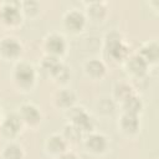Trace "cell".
I'll return each mask as SVG.
<instances>
[{
  "mask_svg": "<svg viewBox=\"0 0 159 159\" xmlns=\"http://www.w3.org/2000/svg\"><path fill=\"white\" fill-rule=\"evenodd\" d=\"M68 76H70V72H68V68L65 66V65H60V67L57 68V71L55 72V75H53V77L56 78V80H58V81H62V82H65L67 78H68Z\"/></svg>",
  "mask_w": 159,
  "mask_h": 159,
  "instance_id": "23",
  "label": "cell"
},
{
  "mask_svg": "<svg viewBox=\"0 0 159 159\" xmlns=\"http://www.w3.org/2000/svg\"><path fill=\"white\" fill-rule=\"evenodd\" d=\"M21 128V118L17 114H9L1 123V132L6 137H14Z\"/></svg>",
  "mask_w": 159,
  "mask_h": 159,
  "instance_id": "9",
  "label": "cell"
},
{
  "mask_svg": "<svg viewBox=\"0 0 159 159\" xmlns=\"http://www.w3.org/2000/svg\"><path fill=\"white\" fill-rule=\"evenodd\" d=\"M22 155H24V153H22L21 147L15 143L7 144L2 152L4 159H22Z\"/></svg>",
  "mask_w": 159,
  "mask_h": 159,
  "instance_id": "18",
  "label": "cell"
},
{
  "mask_svg": "<svg viewBox=\"0 0 159 159\" xmlns=\"http://www.w3.org/2000/svg\"><path fill=\"white\" fill-rule=\"evenodd\" d=\"M20 118L27 124H37L41 119V114L34 104H24L20 108Z\"/></svg>",
  "mask_w": 159,
  "mask_h": 159,
  "instance_id": "10",
  "label": "cell"
},
{
  "mask_svg": "<svg viewBox=\"0 0 159 159\" xmlns=\"http://www.w3.org/2000/svg\"><path fill=\"white\" fill-rule=\"evenodd\" d=\"M84 70H86V73L88 76H91L93 78H99V77H102L104 75L106 66H104V63L102 61L93 58V60H89V61L86 62Z\"/></svg>",
  "mask_w": 159,
  "mask_h": 159,
  "instance_id": "14",
  "label": "cell"
},
{
  "mask_svg": "<svg viewBox=\"0 0 159 159\" xmlns=\"http://www.w3.org/2000/svg\"><path fill=\"white\" fill-rule=\"evenodd\" d=\"M84 144H86L87 149L93 152V153H103L107 149V147H108L107 138L103 134H99V133L89 134L87 137Z\"/></svg>",
  "mask_w": 159,
  "mask_h": 159,
  "instance_id": "8",
  "label": "cell"
},
{
  "mask_svg": "<svg viewBox=\"0 0 159 159\" xmlns=\"http://www.w3.org/2000/svg\"><path fill=\"white\" fill-rule=\"evenodd\" d=\"M76 101V96L71 89H62L56 96V102L60 107L63 108H71L72 104Z\"/></svg>",
  "mask_w": 159,
  "mask_h": 159,
  "instance_id": "16",
  "label": "cell"
},
{
  "mask_svg": "<svg viewBox=\"0 0 159 159\" xmlns=\"http://www.w3.org/2000/svg\"><path fill=\"white\" fill-rule=\"evenodd\" d=\"M21 19L19 2H5L0 7V20L6 25H16Z\"/></svg>",
  "mask_w": 159,
  "mask_h": 159,
  "instance_id": "4",
  "label": "cell"
},
{
  "mask_svg": "<svg viewBox=\"0 0 159 159\" xmlns=\"http://www.w3.org/2000/svg\"><path fill=\"white\" fill-rule=\"evenodd\" d=\"M106 52L114 61L123 60L128 53V47L120 40V35L118 32H111L106 37Z\"/></svg>",
  "mask_w": 159,
  "mask_h": 159,
  "instance_id": "1",
  "label": "cell"
},
{
  "mask_svg": "<svg viewBox=\"0 0 159 159\" xmlns=\"http://www.w3.org/2000/svg\"><path fill=\"white\" fill-rule=\"evenodd\" d=\"M127 66H128V70L138 78L143 77L147 72V68H148V63L139 55H134L130 58H128Z\"/></svg>",
  "mask_w": 159,
  "mask_h": 159,
  "instance_id": "11",
  "label": "cell"
},
{
  "mask_svg": "<svg viewBox=\"0 0 159 159\" xmlns=\"http://www.w3.org/2000/svg\"><path fill=\"white\" fill-rule=\"evenodd\" d=\"M46 147H47L48 152H51L53 154H62V153H65V149H66V139L58 134H53V135L48 137V139L46 142Z\"/></svg>",
  "mask_w": 159,
  "mask_h": 159,
  "instance_id": "15",
  "label": "cell"
},
{
  "mask_svg": "<svg viewBox=\"0 0 159 159\" xmlns=\"http://www.w3.org/2000/svg\"><path fill=\"white\" fill-rule=\"evenodd\" d=\"M0 53L6 58H15L21 53V45L14 37H5L0 41Z\"/></svg>",
  "mask_w": 159,
  "mask_h": 159,
  "instance_id": "6",
  "label": "cell"
},
{
  "mask_svg": "<svg viewBox=\"0 0 159 159\" xmlns=\"http://www.w3.org/2000/svg\"><path fill=\"white\" fill-rule=\"evenodd\" d=\"M58 159H78L77 157H76V154H73V153H68V152H65V153H62L61 155H60V158Z\"/></svg>",
  "mask_w": 159,
  "mask_h": 159,
  "instance_id": "25",
  "label": "cell"
},
{
  "mask_svg": "<svg viewBox=\"0 0 159 159\" xmlns=\"http://www.w3.org/2000/svg\"><path fill=\"white\" fill-rule=\"evenodd\" d=\"M60 65H61V62L58 61V58L57 57H53V56H47L42 61V68L46 72H48L51 76L55 75V72L57 71V68L60 67Z\"/></svg>",
  "mask_w": 159,
  "mask_h": 159,
  "instance_id": "19",
  "label": "cell"
},
{
  "mask_svg": "<svg viewBox=\"0 0 159 159\" xmlns=\"http://www.w3.org/2000/svg\"><path fill=\"white\" fill-rule=\"evenodd\" d=\"M148 65L149 63H154L158 60V43L157 41H152L145 43L142 48L140 52L138 53Z\"/></svg>",
  "mask_w": 159,
  "mask_h": 159,
  "instance_id": "13",
  "label": "cell"
},
{
  "mask_svg": "<svg viewBox=\"0 0 159 159\" xmlns=\"http://www.w3.org/2000/svg\"><path fill=\"white\" fill-rule=\"evenodd\" d=\"M14 77H15V81L17 82L19 86L30 87L35 82L36 75H35V70L31 65H29L26 62H21L15 67Z\"/></svg>",
  "mask_w": 159,
  "mask_h": 159,
  "instance_id": "2",
  "label": "cell"
},
{
  "mask_svg": "<svg viewBox=\"0 0 159 159\" xmlns=\"http://www.w3.org/2000/svg\"><path fill=\"white\" fill-rule=\"evenodd\" d=\"M120 128L124 133L128 134H133L137 133L139 129V119L138 116L135 114H130V113H124L120 118Z\"/></svg>",
  "mask_w": 159,
  "mask_h": 159,
  "instance_id": "12",
  "label": "cell"
},
{
  "mask_svg": "<svg viewBox=\"0 0 159 159\" xmlns=\"http://www.w3.org/2000/svg\"><path fill=\"white\" fill-rule=\"evenodd\" d=\"M45 48L48 52V56L57 57L62 55L66 50V41L65 37L60 34H50L45 40Z\"/></svg>",
  "mask_w": 159,
  "mask_h": 159,
  "instance_id": "5",
  "label": "cell"
},
{
  "mask_svg": "<svg viewBox=\"0 0 159 159\" xmlns=\"http://www.w3.org/2000/svg\"><path fill=\"white\" fill-rule=\"evenodd\" d=\"M22 9H24V11H25L26 14L32 15V14L37 12L39 5H37V2H35V1H25V2L22 4Z\"/></svg>",
  "mask_w": 159,
  "mask_h": 159,
  "instance_id": "24",
  "label": "cell"
},
{
  "mask_svg": "<svg viewBox=\"0 0 159 159\" xmlns=\"http://www.w3.org/2000/svg\"><path fill=\"white\" fill-rule=\"evenodd\" d=\"M81 134H82L81 129H78L75 124H68V125L65 127L63 138H65L66 140H68V142H72V143L77 142V140L81 138Z\"/></svg>",
  "mask_w": 159,
  "mask_h": 159,
  "instance_id": "21",
  "label": "cell"
},
{
  "mask_svg": "<svg viewBox=\"0 0 159 159\" xmlns=\"http://www.w3.org/2000/svg\"><path fill=\"white\" fill-rule=\"evenodd\" d=\"M70 117L72 119V124L81 129V132L91 130L93 128V118L83 108H70Z\"/></svg>",
  "mask_w": 159,
  "mask_h": 159,
  "instance_id": "3",
  "label": "cell"
},
{
  "mask_svg": "<svg viewBox=\"0 0 159 159\" xmlns=\"http://www.w3.org/2000/svg\"><path fill=\"white\" fill-rule=\"evenodd\" d=\"M142 101L137 97V96H130L129 98H127L123 102V108H124V113H130V114H138L142 111Z\"/></svg>",
  "mask_w": 159,
  "mask_h": 159,
  "instance_id": "17",
  "label": "cell"
},
{
  "mask_svg": "<svg viewBox=\"0 0 159 159\" xmlns=\"http://www.w3.org/2000/svg\"><path fill=\"white\" fill-rule=\"evenodd\" d=\"M130 96H133V91L132 88L125 84V83H119L114 88V97L122 102H124L127 98H129Z\"/></svg>",
  "mask_w": 159,
  "mask_h": 159,
  "instance_id": "20",
  "label": "cell"
},
{
  "mask_svg": "<svg viewBox=\"0 0 159 159\" xmlns=\"http://www.w3.org/2000/svg\"><path fill=\"white\" fill-rule=\"evenodd\" d=\"M88 14L96 20H101L106 15V6L102 2H92L88 6Z\"/></svg>",
  "mask_w": 159,
  "mask_h": 159,
  "instance_id": "22",
  "label": "cell"
},
{
  "mask_svg": "<svg viewBox=\"0 0 159 159\" xmlns=\"http://www.w3.org/2000/svg\"><path fill=\"white\" fill-rule=\"evenodd\" d=\"M84 22H86L84 15L78 10H71L65 15V26L73 32L82 30Z\"/></svg>",
  "mask_w": 159,
  "mask_h": 159,
  "instance_id": "7",
  "label": "cell"
}]
</instances>
